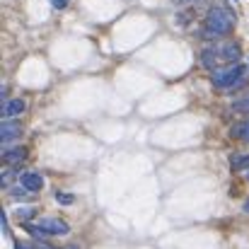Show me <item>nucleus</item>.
<instances>
[{"mask_svg":"<svg viewBox=\"0 0 249 249\" xmlns=\"http://www.w3.org/2000/svg\"><path fill=\"white\" fill-rule=\"evenodd\" d=\"M237 58H240V46H237V44H232V41L215 44V46H211V49H203V51H201V63H203L206 68H218V71H220V66H223V63L235 66V63H237Z\"/></svg>","mask_w":249,"mask_h":249,"instance_id":"nucleus-1","label":"nucleus"},{"mask_svg":"<svg viewBox=\"0 0 249 249\" xmlns=\"http://www.w3.org/2000/svg\"><path fill=\"white\" fill-rule=\"evenodd\" d=\"M232 27H235V15H232V10H228L223 5H215L206 15V34L208 36H225L232 32Z\"/></svg>","mask_w":249,"mask_h":249,"instance_id":"nucleus-2","label":"nucleus"},{"mask_svg":"<svg viewBox=\"0 0 249 249\" xmlns=\"http://www.w3.org/2000/svg\"><path fill=\"white\" fill-rule=\"evenodd\" d=\"M211 83L215 85L218 89H230L235 85L245 83V66L235 63V66H228V68H220L213 73V80Z\"/></svg>","mask_w":249,"mask_h":249,"instance_id":"nucleus-3","label":"nucleus"},{"mask_svg":"<svg viewBox=\"0 0 249 249\" xmlns=\"http://www.w3.org/2000/svg\"><path fill=\"white\" fill-rule=\"evenodd\" d=\"M27 230L36 237H44V235H66L68 232V225L58 218H41L36 225H27Z\"/></svg>","mask_w":249,"mask_h":249,"instance_id":"nucleus-4","label":"nucleus"},{"mask_svg":"<svg viewBox=\"0 0 249 249\" xmlns=\"http://www.w3.org/2000/svg\"><path fill=\"white\" fill-rule=\"evenodd\" d=\"M19 136H22V124H19V121H12V119H5L2 126H0V138H2V143L7 145V143L17 141Z\"/></svg>","mask_w":249,"mask_h":249,"instance_id":"nucleus-5","label":"nucleus"},{"mask_svg":"<svg viewBox=\"0 0 249 249\" xmlns=\"http://www.w3.org/2000/svg\"><path fill=\"white\" fill-rule=\"evenodd\" d=\"M19 184H22L24 191L34 194V191H41V186H44V177L36 174V172H24V174L19 177Z\"/></svg>","mask_w":249,"mask_h":249,"instance_id":"nucleus-6","label":"nucleus"},{"mask_svg":"<svg viewBox=\"0 0 249 249\" xmlns=\"http://www.w3.org/2000/svg\"><path fill=\"white\" fill-rule=\"evenodd\" d=\"M24 102L22 99H7L5 102V107H2V116L5 119H12V116H17V114H22L24 111Z\"/></svg>","mask_w":249,"mask_h":249,"instance_id":"nucleus-7","label":"nucleus"},{"mask_svg":"<svg viewBox=\"0 0 249 249\" xmlns=\"http://www.w3.org/2000/svg\"><path fill=\"white\" fill-rule=\"evenodd\" d=\"M27 158V150L24 148H7L5 153H2V160L7 162V165H17V162H22Z\"/></svg>","mask_w":249,"mask_h":249,"instance_id":"nucleus-8","label":"nucleus"},{"mask_svg":"<svg viewBox=\"0 0 249 249\" xmlns=\"http://www.w3.org/2000/svg\"><path fill=\"white\" fill-rule=\"evenodd\" d=\"M232 136H235V138H240L242 143H249V119L247 121H240V124L232 128Z\"/></svg>","mask_w":249,"mask_h":249,"instance_id":"nucleus-9","label":"nucleus"},{"mask_svg":"<svg viewBox=\"0 0 249 249\" xmlns=\"http://www.w3.org/2000/svg\"><path fill=\"white\" fill-rule=\"evenodd\" d=\"M232 169H247L249 172V155H235L232 158Z\"/></svg>","mask_w":249,"mask_h":249,"instance_id":"nucleus-10","label":"nucleus"},{"mask_svg":"<svg viewBox=\"0 0 249 249\" xmlns=\"http://www.w3.org/2000/svg\"><path fill=\"white\" fill-rule=\"evenodd\" d=\"M232 109H235V111H240V114H249V97L237 99V102L232 104Z\"/></svg>","mask_w":249,"mask_h":249,"instance_id":"nucleus-11","label":"nucleus"},{"mask_svg":"<svg viewBox=\"0 0 249 249\" xmlns=\"http://www.w3.org/2000/svg\"><path fill=\"white\" fill-rule=\"evenodd\" d=\"M34 213H36L34 208H17V213H15V215H17L19 220H29V218H32Z\"/></svg>","mask_w":249,"mask_h":249,"instance_id":"nucleus-12","label":"nucleus"},{"mask_svg":"<svg viewBox=\"0 0 249 249\" xmlns=\"http://www.w3.org/2000/svg\"><path fill=\"white\" fill-rule=\"evenodd\" d=\"M56 201H58V203H63V206H71L75 198H73L71 194H61V191H58V194H56Z\"/></svg>","mask_w":249,"mask_h":249,"instance_id":"nucleus-13","label":"nucleus"},{"mask_svg":"<svg viewBox=\"0 0 249 249\" xmlns=\"http://www.w3.org/2000/svg\"><path fill=\"white\" fill-rule=\"evenodd\" d=\"M51 2H53V7H56V10H63V7L68 5V0H51Z\"/></svg>","mask_w":249,"mask_h":249,"instance_id":"nucleus-14","label":"nucleus"},{"mask_svg":"<svg viewBox=\"0 0 249 249\" xmlns=\"http://www.w3.org/2000/svg\"><path fill=\"white\" fill-rule=\"evenodd\" d=\"M29 249H53V247H51V245H46V242H34Z\"/></svg>","mask_w":249,"mask_h":249,"instance_id":"nucleus-15","label":"nucleus"},{"mask_svg":"<svg viewBox=\"0 0 249 249\" xmlns=\"http://www.w3.org/2000/svg\"><path fill=\"white\" fill-rule=\"evenodd\" d=\"M15 249H29V247H27V245H22V242H17V245H15Z\"/></svg>","mask_w":249,"mask_h":249,"instance_id":"nucleus-16","label":"nucleus"},{"mask_svg":"<svg viewBox=\"0 0 249 249\" xmlns=\"http://www.w3.org/2000/svg\"><path fill=\"white\" fill-rule=\"evenodd\" d=\"M245 211H247V213H249V201H247V203H245Z\"/></svg>","mask_w":249,"mask_h":249,"instance_id":"nucleus-17","label":"nucleus"},{"mask_svg":"<svg viewBox=\"0 0 249 249\" xmlns=\"http://www.w3.org/2000/svg\"><path fill=\"white\" fill-rule=\"evenodd\" d=\"M63 249H78V247H75V245H71V247H63Z\"/></svg>","mask_w":249,"mask_h":249,"instance_id":"nucleus-18","label":"nucleus"},{"mask_svg":"<svg viewBox=\"0 0 249 249\" xmlns=\"http://www.w3.org/2000/svg\"><path fill=\"white\" fill-rule=\"evenodd\" d=\"M247 179H249V172H247Z\"/></svg>","mask_w":249,"mask_h":249,"instance_id":"nucleus-19","label":"nucleus"}]
</instances>
